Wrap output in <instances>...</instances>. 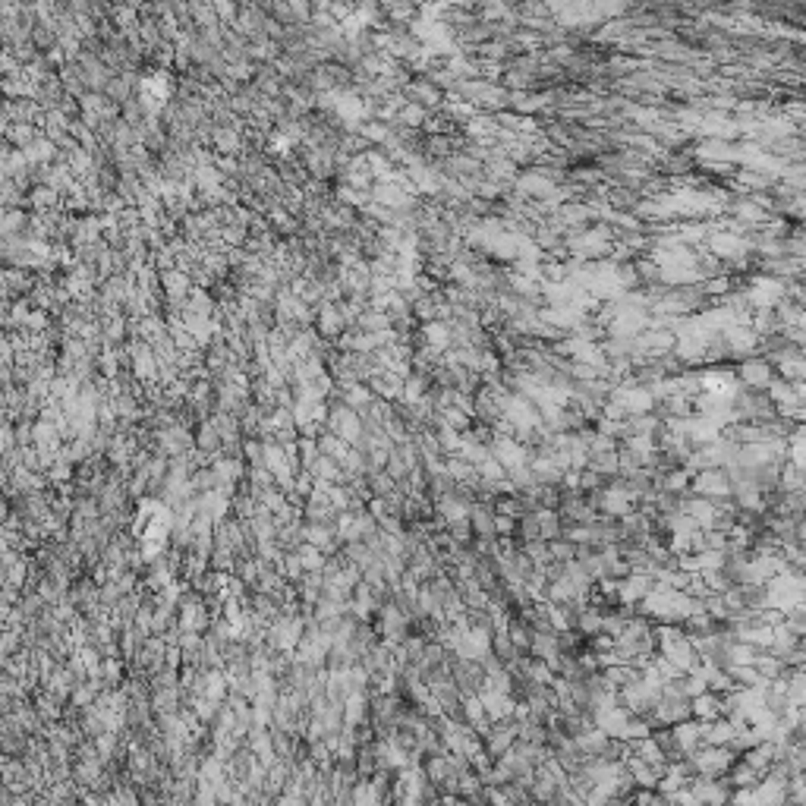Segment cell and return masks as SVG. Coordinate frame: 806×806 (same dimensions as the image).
I'll use <instances>...</instances> for the list:
<instances>
[{"instance_id":"obj_1","label":"cell","mask_w":806,"mask_h":806,"mask_svg":"<svg viewBox=\"0 0 806 806\" xmlns=\"http://www.w3.org/2000/svg\"><path fill=\"white\" fill-rule=\"evenodd\" d=\"M740 378L747 381L749 387H765L768 378H772V368H768L765 359H747L740 366Z\"/></svg>"}]
</instances>
